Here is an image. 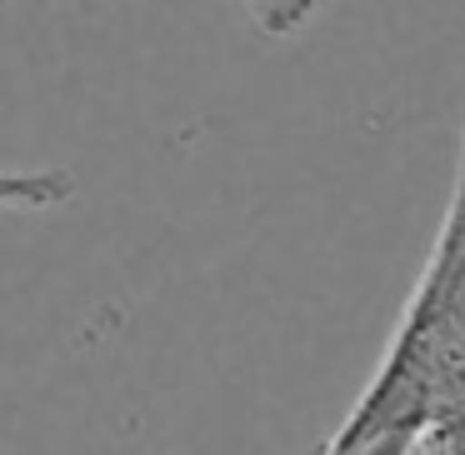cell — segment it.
<instances>
[{"label": "cell", "mask_w": 465, "mask_h": 455, "mask_svg": "<svg viewBox=\"0 0 465 455\" xmlns=\"http://www.w3.org/2000/svg\"><path fill=\"white\" fill-rule=\"evenodd\" d=\"M325 450H465V135L420 285Z\"/></svg>", "instance_id": "6da1fadb"}, {"label": "cell", "mask_w": 465, "mask_h": 455, "mask_svg": "<svg viewBox=\"0 0 465 455\" xmlns=\"http://www.w3.org/2000/svg\"><path fill=\"white\" fill-rule=\"evenodd\" d=\"M75 195L71 171H5L0 165V211H55Z\"/></svg>", "instance_id": "7a4b0ae2"}]
</instances>
